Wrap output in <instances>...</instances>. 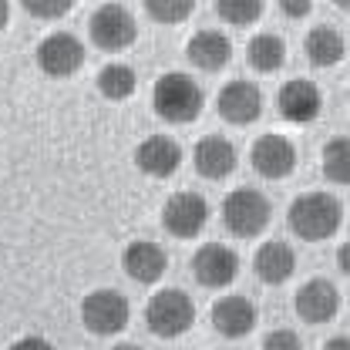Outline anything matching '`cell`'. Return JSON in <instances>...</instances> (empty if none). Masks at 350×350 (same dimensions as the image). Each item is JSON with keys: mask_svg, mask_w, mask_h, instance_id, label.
Segmentation results:
<instances>
[{"mask_svg": "<svg viewBox=\"0 0 350 350\" xmlns=\"http://www.w3.org/2000/svg\"><path fill=\"white\" fill-rule=\"evenodd\" d=\"M340 202L327 192H304L290 202V213L286 222L290 229L306 239V243H320V239H330L337 229H340Z\"/></svg>", "mask_w": 350, "mask_h": 350, "instance_id": "6da1fadb", "label": "cell"}, {"mask_svg": "<svg viewBox=\"0 0 350 350\" xmlns=\"http://www.w3.org/2000/svg\"><path fill=\"white\" fill-rule=\"evenodd\" d=\"M152 105L155 115L165 118L169 125H189L202 115V88L182 71L162 75L152 88Z\"/></svg>", "mask_w": 350, "mask_h": 350, "instance_id": "7a4b0ae2", "label": "cell"}, {"mask_svg": "<svg viewBox=\"0 0 350 350\" xmlns=\"http://www.w3.org/2000/svg\"><path fill=\"white\" fill-rule=\"evenodd\" d=\"M269 199L260 189H236L226 196L222 202V222L232 236L239 239H253L269 226Z\"/></svg>", "mask_w": 350, "mask_h": 350, "instance_id": "3957f363", "label": "cell"}, {"mask_svg": "<svg viewBox=\"0 0 350 350\" xmlns=\"http://www.w3.org/2000/svg\"><path fill=\"white\" fill-rule=\"evenodd\" d=\"M192 320H196V306L189 300V293H182V290H162V293H155L148 306H145V323H148V330L155 334V337H165V340H172V337H182L189 327H192Z\"/></svg>", "mask_w": 350, "mask_h": 350, "instance_id": "277c9868", "label": "cell"}, {"mask_svg": "<svg viewBox=\"0 0 350 350\" xmlns=\"http://www.w3.org/2000/svg\"><path fill=\"white\" fill-rule=\"evenodd\" d=\"M131 320V304L125 293L118 290H94L88 293L81 304V323L94 337H115L129 327Z\"/></svg>", "mask_w": 350, "mask_h": 350, "instance_id": "5b68a950", "label": "cell"}, {"mask_svg": "<svg viewBox=\"0 0 350 350\" xmlns=\"http://www.w3.org/2000/svg\"><path fill=\"white\" fill-rule=\"evenodd\" d=\"M88 34H91V41L98 44L101 51H125V47L135 44L138 27H135V17H131L129 7L101 3L91 14V21H88Z\"/></svg>", "mask_w": 350, "mask_h": 350, "instance_id": "8992f818", "label": "cell"}, {"mask_svg": "<svg viewBox=\"0 0 350 350\" xmlns=\"http://www.w3.org/2000/svg\"><path fill=\"white\" fill-rule=\"evenodd\" d=\"M38 68L47 78H71L85 64V44L68 31H54L38 44Z\"/></svg>", "mask_w": 350, "mask_h": 350, "instance_id": "52a82bcc", "label": "cell"}, {"mask_svg": "<svg viewBox=\"0 0 350 350\" xmlns=\"http://www.w3.org/2000/svg\"><path fill=\"white\" fill-rule=\"evenodd\" d=\"M209 222V202L199 192H175L162 209V226L175 239H196Z\"/></svg>", "mask_w": 350, "mask_h": 350, "instance_id": "ba28073f", "label": "cell"}, {"mask_svg": "<svg viewBox=\"0 0 350 350\" xmlns=\"http://www.w3.org/2000/svg\"><path fill=\"white\" fill-rule=\"evenodd\" d=\"M192 273H196V280L202 286L222 290V286H229L239 276V256L229 246H222V243H206L192 256Z\"/></svg>", "mask_w": 350, "mask_h": 350, "instance_id": "9c48e42d", "label": "cell"}, {"mask_svg": "<svg viewBox=\"0 0 350 350\" xmlns=\"http://www.w3.org/2000/svg\"><path fill=\"white\" fill-rule=\"evenodd\" d=\"M216 108L229 125H253L262 115V91L253 81H229L219 91Z\"/></svg>", "mask_w": 350, "mask_h": 350, "instance_id": "30bf717a", "label": "cell"}, {"mask_svg": "<svg viewBox=\"0 0 350 350\" xmlns=\"http://www.w3.org/2000/svg\"><path fill=\"white\" fill-rule=\"evenodd\" d=\"M250 162L262 178H286L297 169V148L283 135H262L250 152Z\"/></svg>", "mask_w": 350, "mask_h": 350, "instance_id": "8fae6325", "label": "cell"}, {"mask_svg": "<svg viewBox=\"0 0 350 350\" xmlns=\"http://www.w3.org/2000/svg\"><path fill=\"white\" fill-rule=\"evenodd\" d=\"M276 105H280V115H283L286 122H293V125H310V122L320 115L323 98H320V88L313 85V81L293 78V81H286V85L280 88Z\"/></svg>", "mask_w": 350, "mask_h": 350, "instance_id": "7c38bea8", "label": "cell"}, {"mask_svg": "<svg viewBox=\"0 0 350 350\" xmlns=\"http://www.w3.org/2000/svg\"><path fill=\"white\" fill-rule=\"evenodd\" d=\"M122 266H125V273H129L135 283H145L148 286V283H159L165 276L169 253L159 243H152V239H135L122 253Z\"/></svg>", "mask_w": 350, "mask_h": 350, "instance_id": "4fadbf2b", "label": "cell"}, {"mask_svg": "<svg viewBox=\"0 0 350 350\" xmlns=\"http://www.w3.org/2000/svg\"><path fill=\"white\" fill-rule=\"evenodd\" d=\"M293 306H297L300 320H306V323H330L340 310V293L330 280H310L300 286Z\"/></svg>", "mask_w": 350, "mask_h": 350, "instance_id": "5bb4252c", "label": "cell"}, {"mask_svg": "<svg viewBox=\"0 0 350 350\" xmlns=\"http://www.w3.org/2000/svg\"><path fill=\"white\" fill-rule=\"evenodd\" d=\"M192 162H196V172L202 175V178L219 182V178H226V175L236 172L239 155H236V145H232L229 138H222V135H206V138L196 145Z\"/></svg>", "mask_w": 350, "mask_h": 350, "instance_id": "9a60e30c", "label": "cell"}, {"mask_svg": "<svg viewBox=\"0 0 350 350\" xmlns=\"http://www.w3.org/2000/svg\"><path fill=\"white\" fill-rule=\"evenodd\" d=\"M135 162H138L142 172L152 175V178H169V175H175L178 165H182V148H178V142L169 138V135H152V138H145V142L138 145Z\"/></svg>", "mask_w": 350, "mask_h": 350, "instance_id": "2e32d148", "label": "cell"}, {"mask_svg": "<svg viewBox=\"0 0 350 350\" xmlns=\"http://www.w3.org/2000/svg\"><path fill=\"white\" fill-rule=\"evenodd\" d=\"M213 327L222 337L239 340L256 327V306L246 297H222V300L213 304Z\"/></svg>", "mask_w": 350, "mask_h": 350, "instance_id": "e0dca14e", "label": "cell"}, {"mask_svg": "<svg viewBox=\"0 0 350 350\" xmlns=\"http://www.w3.org/2000/svg\"><path fill=\"white\" fill-rule=\"evenodd\" d=\"M253 269H256V276H260L266 286H280V283H286L297 273V253L286 243H280V239L262 243L260 250H256Z\"/></svg>", "mask_w": 350, "mask_h": 350, "instance_id": "ac0fdd59", "label": "cell"}, {"mask_svg": "<svg viewBox=\"0 0 350 350\" xmlns=\"http://www.w3.org/2000/svg\"><path fill=\"white\" fill-rule=\"evenodd\" d=\"M185 57L199 68V71H222L232 61V44L219 31H199L192 41L185 44Z\"/></svg>", "mask_w": 350, "mask_h": 350, "instance_id": "d6986e66", "label": "cell"}, {"mask_svg": "<svg viewBox=\"0 0 350 350\" xmlns=\"http://www.w3.org/2000/svg\"><path fill=\"white\" fill-rule=\"evenodd\" d=\"M304 51L313 68H334V64L344 57V38H340V31H334V27H313V31L306 34Z\"/></svg>", "mask_w": 350, "mask_h": 350, "instance_id": "ffe728a7", "label": "cell"}, {"mask_svg": "<svg viewBox=\"0 0 350 350\" xmlns=\"http://www.w3.org/2000/svg\"><path fill=\"white\" fill-rule=\"evenodd\" d=\"M246 57H250V64L260 75H273L286 61V44H283V38H276V34H256L250 41V47H246Z\"/></svg>", "mask_w": 350, "mask_h": 350, "instance_id": "44dd1931", "label": "cell"}, {"mask_svg": "<svg viewBox=\"0 0 350 350\" xmlns=\"http://www.w3.org/2000/svg\"><path fill=\"white\" fill-rule=\"evenodd\" d=\"M135 71H131L129 64H105L101 71H98V91L105 94V98H111V101H125L135 94Z\"/></svg>", "mask_w": 350, "mask_h": 350, "instance_id": "7402d4cb", "label": "cell"}, {"mask_svg": "<svg viewBox=\"0 0 350 350\" xmlns=\"http://www.w3.org/2000/svg\"><path fill=\"white\" fill-rule=\"evenodd\" d=\"M323 175H327V182H334V185H347L350 145L344 135H337V138H330V142L323 145Z\"/></svg>", "mask_w": 350, "mask_h": 350, "instance_id": "603a6c76", "label": "cell"}, {"mask_svg": "<svg viewBox=\"0 0 350 350\" xmlns=\"http://www.w3.org/2000/svg\"><path fill=\"white\" fill-rule=\"evenodd\" d=\"M216 14L226 24H232V27H250V24L260 21L262 3L260 0H219Z\"/></svg>", "mask_w": 350, "mask_h": 350, "instance_id": "cb8c5ba5", "label": "cell"}, {"mask_svg": "<svg viewBox=\"0 0 350 350\" xmlns=\"http://www.w3.org/2000/svg\"><path fill=\"white\" fill-rule=\"evenodd\" d=\"M196 10V3H189V0H178V3H172V0H165V3H145V14L148 17H155L159 24H182L189 14Z\"/></svg>", "mask_w": 350, "mask_h": 350, "instance_id": "d4e9b609", "label": "cell"}, {"mask_svg": "<svg viewBox=\"0 0 350 350\" xmlns=\"http://www.w3.org/2000/svg\"><path fill=\"white\" fill-rule=\"evenodd\" d=\"M262 350H304V344L293 330L283 327V330H273V334L262 337Z\"/></svg>", "mask_w": 350, "mask_h": 350, "instance_id": "484cf974", "label": "cell"}, {"mask_svg": "<svg viewBox=\"0 0 350 350\" xmlns=\"http://www.w3.org/2000/svg\"><path fill=\"white\" fill-rule=\"evenodd\" d=\"M24 10L27 14H34V17H47V21H57V17H64L68 10H71V3L64 0V3H24Z\"/></svg>", "mask_w": 350, "mask_h": 350, "instance_id": "4316f807", "label": "cell"}, {"mask_svg": "<svg viewBox=\"0 0 350 350\" xmlns=\"http://www.w3.org/2000/svg\"><path fill=\"white\" fill-rule=\"evenodd\" d=\"M10 350H54V347H51V340H44V337H21Z\"/></svg>", "mask_w": 350, "mask_h": 350, "instance_id": "83f0119b", "label": "cell"}, {"mask_svg": "<svg viewBox=\"0 0 350 350\" xmlns=\"http://www.w3.org/2000/svg\"><path fill=\"white\" fill-rule=\"evenodd\" d=\"M280 10L286 14V17H306L310 14V3L300 0V3H280Z\"/></svg>", "mask_w": 350, "mask_h": 350, "instance_id": "f1b7e54d", "label": "cell"}, {"mask_svg": "<svg viewBox=\"0 0 350 350\" xmlns=\"http://www.w3.org/2000/svg\"><path fill=\"white\" fill-rule=\"evenodd\" d=\"M323 350H347V337H334V340H327V347Z\"/></svg>", "mask_w": 350, "mask_h": 350, "instance_id": "f546056e", "label": "cell"}, {"mask_svg": "<svg viewBox=\"0 0 350 350\" xmlns=\"http://www.w3.org/2000/svg\"><path fill=\"white\" fill-rule=\"evenodd\" d=\"M337 266H340V273H347V246H340V253H337Z\"/></svg>", "mask_w": 350, "mask_h": 350, "instance_id": "4dcf8cb0", "label": "cell"}, {"mask_svg": "<svg viewBox=\"0 0 350 350\" xmlns=\"http://www.w3.org/2000/svg\"><path fill=\"white\" fill-rule=\"evenodd\" d=\"M7 21H10V7H7V3L0 0V31L7 27Z\"/></svg>", "mask_w": 350, "mask_h": 350, "instance_id": "1f68e13d", "label": "cell"}, {"mask_svg": "<svg viewBox=\"0 0 350 350\" xmlns=\"http://www.w3.org/2000/svg\"><path fill=\"white\" fill-rule=\"evenodd\" d=\"M111 350H145V347H138V344H118V347H111Z\"/></svg>", "mask_w": 350, "mask_h": 350, "instance_id": "d6a6232c", "label": "cell"}]
</instances>
